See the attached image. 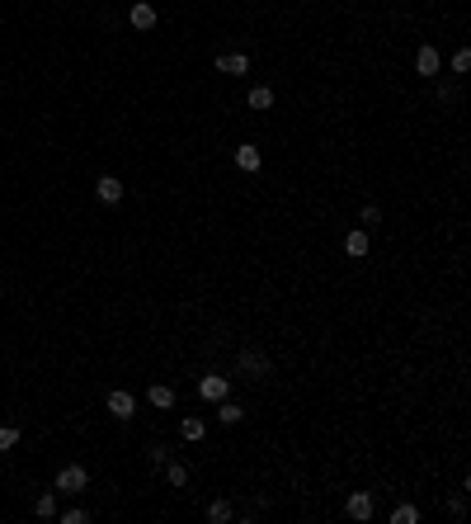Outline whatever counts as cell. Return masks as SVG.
Returning <instances> with one entry per match:
<instances>
[{"label":"cell","mask_w":471,"mask_h":524,"mask_svg":"<svg viewBox=\"0 0 471 524\" xmlns=\"http://www.w3.org/2000/svg\"><path fill=\"white\" fill-rule=\"evenodd\" d=\"M104 406H109L113 420H132V416H137V397H132V392H123V387H118V392H109V401H104Z\"/></svg>","instance_id":"cell-2"},{"label":"cell","mask_w":471,"mask_h":524,"mask_svg":"<svg viewBox=\"0 0 471 524\" xmlns=\"http://www.w3.org/2000/svg\"><path fill=\"white\" fill-rule=\"evenodd\" d=\"M15 444H19V430L15 425H0V454H10Z\"/></svg>","instance_id":"cell-20"},{"label":"cell","mask_w":471,"mask_h":524,"mask_svg":"<svg viewBox=\"0 0 471 524\" xmlns=\"http://www.w3.org/2000/svg\"><path fill=\"white\" fill-rule=\"evenodd\" d=\"M179 435H184L188 444H198V439H203V435H207V425H203V420H198V416H184V420H179Z\"/></svg>","instance_id":"cell-12"},{"label":"cell","mask_w":471,"mask_h":524,"mask_svg":"<svg viewBox=\"0 0 471 524\" xmlns=\"http://www.w3.org/2000/svg\"><path fill=\"white\" fill-rule=\"evenodd\" d=\"M240 368H245V373H259V378H264V373H269V359H264V354H250V349H245V354H240Z\"/></svg>","instance_id":"cell-16"},{"label":"cell","mask_w":471,"mask_h":524,"mask_svg":"<svg viewBox=\"0 0 471 524\" xmlns=\"http://www.w3.org/2000/svg\"><path fill=\"white\" fill-rule=\"evenodd\" d=\"M151 463H156V468H165V463H170V449L156 444V449H151Z\"/></svg>","instance_id":"cell-24"},{"label":"cell","mask_w":471,"mask_h":524,"mask_svg":"<svg viewBox=\"0 0 471 524\" xmlns=\"http://www.w3.org/2000/svg\"><path fill=\"white\" fill-rule=\"evenodd\" d=\"M415 520H420V510H415V506H396L392 510V524H415Z\"/></svg>","instance_id":"cell-19"},{"label":"cell","mask_w":471,"mask_h":524,"mask_svg":"<svg viewBox=\"0 0 471 524\" xmlns=\"http://www.w3.org/2000/svg\"><path fill=\"white\" fill-rule=\"evenodd\" d=\"M146 401H151L156 411H170V406H174V387H170V382H151V387H146Z\"/></svg>","instance_id":"cell-9"},{"label":"cell","mask_w":471,"mask_h":524,"mask_svg":"<svg viewBox=\"0 0 471 524\" xmlns=\"http://www.w3.org/2000/svg\"><path fill=\"white\" fill-rule=\"evenodd\" d=\"M127 19H132V29H156V5H151V0H137V5H132V10H127Z\"/></svg>","instance_id":"cell-5"},{"label":"cell","mask_w":471,"mask_h":524,"mask_svg":"<svg viewBox=\"0 0 471 524\" xmlns=\"http://www.w3.org/2000/svg\"><path fill=\"white\" fill-rule=\"evenodd\" d=\"M231 392V378H221V373H207V378H198V397L203 401H221Z\"/></svg>","instance_id":"cell-3"},{"label":"cell","mask_w":471,"mask_h":524,"mask_svg":"<svg viewBox=\"0 0 471 524\" xmlns=\"http://www.w3.org/2000/svg\"><path fill=\"white\" fill-rule=\"evenodd\" d=\"M236 166H240V170H259V166H264L259 146H254V142H240V146H236Z\"/></svg>","instance_id":"cell-10"},{"label":"cell","mask_w":471,"mask_h":524,"mask_svg":"<svg viewBox=\"0 0 471 524\" xmlns=\"http://www.w3.org/2000/svg\"><path fill=\"white\" fill-rule=\"evenodd\" d=\"M165 477H170L174 487H188V468H184V463H165Z\"/></svg>","instance_id":"cell-17"},{"label":"cell","mask_w":471,"mask_h":524,"mask_svg":"<svg viewBox=\"0 0 471 524\" xmlns=\"http://www.w3.org/2000/svg\"><path fill=\"white\" fill-rule=\"evenodd\" d=\"M85 487H90V473L80 463H66L62 473H57V482H52V492H62V496H80Z\"/></svg>","instance_id":"cell-1"},{"label":"cell","mask_w":471,"mask_h":524,"mask_svg":"<svg viewBox=\"0 0 471 524\" xmlns=\"http://www.w3.org/2000/svg\"><path fill=\"white\" fill-rule=\"evenodd\" d=\"M217 420H221V425H240V420H245V411H240L236 401L221 397V401H217Z\"/></svg>","instance_id":"cell-14"},{"label":"cell","mask_w":471,"mask_h":524,"mask_svg":"<svg viewBox=\"0 0 471 524\" xmlns=\"http://www.w3.org/2000/svg\"><path fill=\"white\" fill-rule=\"evenodd\" d=\"M94 194H99V204H118V199H123V180H118V175H99Z\"/></svg>","instance_id":"cell-7"},{"label":"cell","mask_w":471,"mask_h":524,"mask_svg":"<svg viewBox=\"0 0 471 524\" xmlns=\"http://www.w3.org/2000/svg\"><path fill=\"white\" fill-rule=\"evenodd\" d=\"M33 515H38V520H52V515H57V492L38 496V501H33Z\"/></svg>","instance_id":"cell-15"},{"label":"cell","mask_w":471,"mask_h":524,"mask_svg":"<svg viewBox=\"0 0 471 524\" xmlns=\"http://www.w3.org/2000/svg\"><path fill=\"white\" fill-rule=\"evenodd\" d=\"M377 223H382V208L368 204V208H363V227H377Z\"/></svg>","instance_id":"cell-22"},{"label":"cell","mask_w":471,"mask_h":524,"mask_svg":"<svg viewBox=\"0 0 471 524\" xmlns=\"http://www.w3.org/2000/svg\"><path fill=\"white\" fill-rule=\"evenodd\" d=\"M415 71H420V76H439V71H443L439 48H420V52H415Z\"/></svg>","instance_id":"cell-6"},{"label":"cell","mask_w":471,"mask_h":524,"mask_svg":"<svg viewBox=\"0 0 471 524\" xmlns=\"http://www.w3.org/2000/svg\"><path fill=\"white\" fill-rule=\"evenodd\" d=\"M217 71H221V76H245V71H250V57H240V52H221Z\"/></svg>","instance_id":"cell-8"},{"label":"cell","mask_w":471,"mask_h":524,"mask_svg":"<svg viewBox=\"0 0 471 524\" xmlns=\"http://www.w3.org/2000/svg\"><path fill=\"white\" fill-rule=\"evenodd\" d=\"M207 520H212V524L231 520V506H226V501H221V496H217V501H212V506H207Z\"/></svg>","instance_id":"cell-18"},{"label":"cell","mask_w":471,"mask_h":524,"mask_svg":"<svg viewBox=\"0 0 471 524\" xmlns=\"http://www.w3.org/2000/svg\"><path fill=\"white\" fill-rule=\"evenodd\" d=\"M85 520H90V510H66L62 515V524H85Z\"/></svg>","instance_id":"cell-23"},{"label":"cell","mask_w":471,"mask_h":524,"mask_svg":"<svg viewBox=\"0 0 471 524\" xmlns=\"http://www.w3.org/2000/svg\"><path fill=\"white\" fill-rule=\"evenodd\" d=\"M344 515L349 520H373V492H349Z\"/></svg>","instance_id":"cell-4"},{"label":"cell","mask_w":471,"mask_h":524,"mask_svg":"<svg viewBox=\"0 0 471 524\" xmlns=\"http://www.w3.org/2000/svg\"><path fill=\"white\" fill-rule=\"evenodd\" d=\"M245 104H250V109H273V90H269V85H250Z\"/></svg>","instance_id":"cell-13"},{"label":"cell","mask_w":471,"mask_h":524,"mask_svg":"<svg viewBox=\"0 0 471 524\" xmlns=\"http://www.w3.org/2000/svg\"><path fill=\"white\" fill-rule=\"evenodd\" d=\"M344 251L354 255V260H363V255H368V232H363V227H354V232L344 237Z\"/></svg>","instance_id":"cell-11"},{"label":"cell","mask_w":471,"mask_h":524,"mask_svg":"<svg viewBox=\"0 0 471 524\" xmlns=\"http://www.w3.org/2000/svg\"><path fill=\"white\" fill-rule=\"evenodd\" d=\"M453 71H457V76H467V71H471V52H467V48L453 57Z\"/></svg>","instance_id":"cell-21"}]
</instances>
